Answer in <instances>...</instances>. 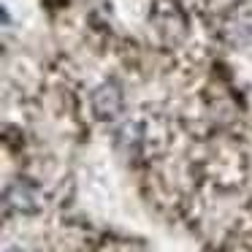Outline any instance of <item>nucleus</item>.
Listing matches in <instances>:
<instances>
[{"mask_svg":"<svg viewBox=\"0 0 252 252\" xmlns=\"http://www.w3.org/2000/svg\"><path fill=\"white\" fill-rule=\"evenodd\" d=\"M6 206L22 214H33L38 209V190L30 182H14L6 190Z\"/></svg>","mask_w":252,"mask_h":252,"instance_id":"f03ea898","label":"nucleus"},{"mask_svg":"<svg viewBox=\"0 0 252 252\" xmlns=\"http://www.w3.org/2000/svg\"><path fill=\"white\" fill-rule=\"evenodd\" d=\"M93 109L100 120H114L122 111V90L117 84L106 82L93 93Z\"/></svg>","mask_w":252,"mask_h":252,"instance_id":"f257e3e1","label":"nucleus"},{"mask_svg":"<svg viewBox=\"0 0 252 252\" xmlns=\"http://www.w3.org/2000/svg\"><path fill=\"white\" fill-rule=\"evenodd\" d=\"M6 252H25V250H19V247H14V250H6Z\"/></svg>","mask_w":252,"mask_h":252,"instance_id":"7ed1b4c3","label":"nucleus"}]
</instances>
